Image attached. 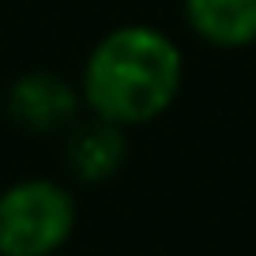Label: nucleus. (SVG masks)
Listing matches in <instances>:
<instances>
[{
  "label": "nucleus",
  "instance_id": "nucleus-1",
  "mask_svg": "<svg viewBox=\"0 0 256 256\" xmlns=\"http://www.w3.org/2000/svg\"><path fill=\"white\" fill-rule=\"evenodd\" d=\"M76 83L90 117L140 128L174 110L184 87V53L162 26L120 23L90 46Z\"/></svg>",
  "mask_w": 256,
  "mask_h": 256
},
{
  "label": "nucleus",
  "instance_id": "nucleus-2",
  "mask_svg": "<svg viewBox=\"0 0 256 256\" xmlns=\"http://www.w3.org/2000/svg\"><path fill=\"white\" fill-rule=\"evenodd\" d=\"M76 196L53 177H23L0 192V256H56L76 234Z\"/></svg>",
  "mask_w": 256,
  "mask_h": 256
},
{
  "label": "nucleus",
  "instance_id": "nucleus-3",
  "mask_svg": "<svg viewBox=\"0 0 256 256\" xmlns=\"http://www.w3.org/2000/svg\"><path fill=\"white\" fill-rule=\"evenodd\" d=\"M4 113L16 128H23L30 136L68 132L83 113L80 83L64 80L53 68H26L4 90Z\"/></svg>",
  "mask_w": 256,
  "mask_h": 256
},
{
  "label": "nucleus",
  "instance_id": "nucleus-4",
  "mask_svg": "<svg viewBox=\"0 0 256 256\" xmlns=\"http://www.w3.org/2000/svg\"><path fill=\"white\" fill-rule=\"evenodd\" d=\"M128 162V128L102 117L76 120L64 144V166L80 184H106Z\"/></svg>",
  "mask_w": 256,
  "mask_h": 256
},
{
  "label": "nucleus",
  "instance_id": "nucleus-5",
  "mask_svg": "<svg viewBox=\"0 0 256 256\" xmlns=\"http://www.w3.org/2000/svg\"><path fill=\"white\" fill-rule=\"evenodd\" d=\"M181 16L204 46H256V0H181Z\"/></svg>",
  "mask_w": 256,
  "mask_h": 256
}]
</instances>
